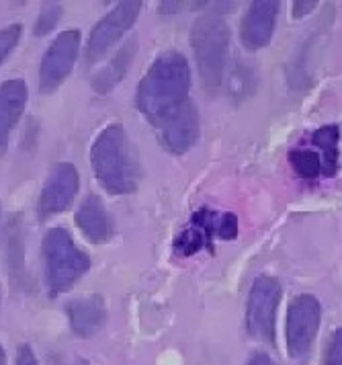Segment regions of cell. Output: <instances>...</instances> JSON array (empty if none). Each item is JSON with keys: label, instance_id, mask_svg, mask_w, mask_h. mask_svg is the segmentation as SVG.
I'll return each mask as SVG.
<instances>
[{"label": "cell", "instance_id": "6da1fadb", "mask_svg": "<svg viewBox=\"0 0 342 365\" xmlns=\"http://www.w3.org/2000/svg\"><path fill=\"white\" fill-rule=\"evenodd\" d=\"M191 66L179 51H162L138 84L135 107L156 128L189 101Z\"/></svg>", "mask_w": 342, "mask_h": 365}, {"label": "cell", "instance_id": "7a4b0ae2", "mask_svg": "<svg viewBox=\"0 0 342 365\" xmlns=\"http://www.w3.org/2000/svg\"><path fill=\"white\" fill-rule=\"evenodd\" d=\"M90 165L100 187L111 195L133 193L142 179V166L130 135L121 123H109L90 146Z\"/></svg>", "mask_w": 342, "mask_h": 365}, {"label": "cell", "instance_id": "3957f363", "mask_svg": "<svg viewBox=\"0 0 342 365\" xmlns=\"http://www.w3.org/2000/svg\"><path fill=\"white\" fill-rule=\"evenodd\" d=\"M191 48L195 53L199 78L207 93H217L224 83L229 56V29L217 13L199 17L191 29Z\"/></svg>", "mask_w": 342, "mask_h": 365}, {"label": "cell", "instance_id": "277c9868", "mask_svg": "<svg viewBox=\"0 0 342 365\" xmlns=\"http://www.w3.org/2000/svg\"><path fill=\"white\" fill-rule=\"evenodd\" d=\"M43 265L49 296H62L70 292L90 269L88 252L74 242L72 234L66 228H49L43 236Z\"/></svg>", "mask_w": 342, "mask_h": 365}, {"label": "cell", "instance_id": "5b68a950", "mask_svg": "<svg viewBox=\"0 0 342 365\" xmlns=\"http://www.w3.org/2000/svg\"><path fill=\"white\" fill-rule=\"evenodd\" d=\"M238 236V217L228 212L201 207L191 224L172 242L177 257H193L201 250H213V240H234Z\"/></svg>", "mask_w": 342, "mask_h": 365}, {"label": "cell", "instance_id": "8992f818", "mask_svg": "<svg viewBox=\"0 0 342 365\" xmlns=\"http://www.w3.org/2000/svg\"><path fill=\"white\" fill-rule=\"evenodd\" d=\"M279 302H281V285L277 279L261 275L252 283L246 304V329L252 339L269 345L275 343Z\"/></svg>", "mask_w": 342, "mask_h": 365}, {"label": "cell", "instance_id": "52a82bcc", "mask_svg": "<svg viewBox=\"0 0 342 365\" xmlns=\"http://www.w3.org/2000/svg\"><path fill=\"white\" fill-rule=\"evenodd\" d=\"M322 310L314 296L301 294L291 299L285 320V343L294 361H306L320 329Z\"/></svg>", "mask_w": 342, "mask_h": 365}, {"label": "cell", "instance_id": "ba28073f", "mask_svg": "<svg viewBox=\"0 0 342 365\" xmlns=\"http://www.w3.org/2000/svg\"><path fill=\"white\" fill-rule=\"evenodd\" d=\"M142 11V2L138 0H123L117 2L105 17L93 27L86 41V62L95 64L100 58H105L115 46L123 39V35L133 27L138 15Z\"/></svg>", "mask_w": 342, "mask_h": 365}, {"label": "cell", "instance_id": "9c48e42d", "mask_svg": "<svg viewBox=\"0 0 342 365\" xmlns=\"http://www.w3.org/2000/svg\"><path fill=\"white\" fill-rule=\"evenodd\" d=\"M81 53V31L78 29H66L58 35L41 58L39 66V91L53 93L58 91L66 78L72 74Z\"/></svg>", "mask_w": 342, "mask_h": 365}, {"label": "cell", "instance_id": "30bf717a", "mask_svg": "<svg viewBox=\"0 0 342 365\" xmlns=\"http://www.w3.org/2000/svg\"><path fill=\"white\" fill-rule=\"evenodd\" d=\"M78 189H81V177L76 166L70 163H60L53 166L43 182V189L37 201L39 220H49L66 212L72 205V201L76 200Z\"/></svg>", "mask_w": 342, "mask_h": 365}, {"label": "cell", "instance_id": "8fae6325", "mask_svg": "<svg viewBox=\"0 0 342 365\" xmlns=\"http://www.w3.org/2000/svg\"><path fill=\"white\" fill-rule=\"evenodd\" d=\"M158 142L166 152L182 156L193 148L199 140V113L193 101L182 103L175 113L156 125Z\"/></svg>", "mask_w": 342, "mask_h": 365}, {"label": "cell", "instance_id": "7c38bea8", "mask_svg": "<svg viewBox=\"0 0 342 365\" xmlns=\"http://www.w3.org/2000/svg\"><path fill=\"white\" fill-rule=\"evenodd\" d=\"M279 9H281V4L273 2V0L250 2L248 11L242 17V25H240V37H242L244 48L261 50L264 46H269V41L273 39V34H275Z\"/></svg>", "mask_w": 342, "mask_h": 365}, {"label": "cell", "instance_id": "4fadbf2b", "mask_svg": "<svg viewBox=\"0 0 342 365\" xmlns=\"http://www.w3.org/2000/svg\"><path fill=\"white\" fill-rule=\"evenodd\" d=\"M29 99V88L23 78H11L0 84V156L6 154L11 135L23 115Z\"/></svg>", "mask_w": 342, "mask_h": 365}, {"label": "cell", "instance_id": "5bb4252c", "mask_svg": "<svg viewBox=\"0 0 342 365\" xmlns=\"http://www.w3.org/2000/svg\"><path fill=\"white\" fill-rule=\"evenodd\" d=\"M74 222L82 236L93 245H105L113 238L115 217L98 195H86L76 210Z\"/></svg>", "mask_w": 342, "mask_h": 365}, {"label": "cell", "instance_id": "9a60e30c", "mask_svg": "<svg viewBox=\"0 0 342 365\" xmlns=\"http://www.w3.org/2000/svg\"><path fill=\"white\" fill-rule=\"evenodd\" d=\"M66 314L70 320V329L81 339L95 336L107 320V308L100 296L74 298L66 304Z\"/></svg>", "mask_w": 342, "mask_h": 365}, {"label": "cell", "instance_id": "2e32d148", "mask_svg": "<svg viewBox=\"0 0 342 365\" xmlns=\"http://www.w3.org/2000/svg\"><path fill=\"white\" fill-rule=\"evenodd\" d=\"M133 58H135V43L128 41L125 46H121L113 58L105 64V66L98 70L97 74L93 76V91L97 95H107L111 93L117 84L121 83L128 74V70L133 64Z\"/></svg>", "mask_w": 342, "mask_h": 365}, {"label": "cell", "instance_id": "e0dca14e", "mask_svg": "<svg viewBox=\"0 0 342 365\" xmlns=\"http://www.w3.org/2000/svg\"><path fill=\"white\" fill-rule=\"evenodd\" d=\"M6 259L9 271L15 287H27V271H25V257H23V234H21V216H13L6 226Z\"/></svg>", "mask_w": 342, "mask_h": 365}, {"label": "cell", "instance_id": "ac0fdd59", "mask_svg": "<svg viewBox=\"0 0 342 365\" xmlns=\"http://www.w3.org/2000/svg\"><path fill=\"white\" fill-rule=\"evenodd\" d=\"M311 146L318 150L326 165V177L336 175L341 163V128L338 125H324L316 130L311 135Z\"/></svg>", "mask_w": 342, "mask_h": 365}, {"label": "cell", "instance_id": "d6986e66", "mask_svg": "<svg viewBox=\"0 0 342 365\" xmlns=\"http://www.w3.org/2000/svg\"><path fill=\"white\" fill-rule=\"evenodd\" d=\"M289 165L297 173V177L301 179H318V177H326V165L322 154L316 148H297L289 154Z\"/></svg>", "mask_w": 342, "mask_h": 365}, {"label": "cell", "instance_id": "ffe728a7", "mask_svg": "<svg viewBox=\"0 0 342 365\" xmlns=\"http://www.w3.org/2000/svg\"><path fill=\"white\" fill-rule=\"evenodd\" d=\"M62 15H64V6L62 4H58V2L41 4V11H39V15L35 19V25H33V34L37 35V37L49 35L56 29V25L60 23Z\"/></svg>", "mask_w": 342, "mask_h": 365}, {"label": "cell", "instance_id": "44dd1931", "mask_svg": "<svg viewBox=\"0 0 342 365\" xmlns=\"http://www.w3.org/2000/svg\"><path fill=\"white\" fill-rule=\"evenodd\" d=\"M21 34H23V27L21 23H11L6 25L4 29H0V66L6 62V58L15 51V48L21 41Z\"/></svg>", "mask_w": 342, "mask_h": 365}, {"label": "cell", "instance_id": "7402d4cb", "mask_svg": "<svg viewBox=\"0 0 342 365\" xmlns=\"http://www.w3.org/2000/svg\"><path fill=\"white\" fill-rule=\"evenodd\" d=\"M324 365H342V329L334 331L324 351Z\"/></svg>", "mask_w": 342, "mask_h": 365}, {"label": "cell", "instance_id": "603a6c76", "mask_svg": "<svg viewBox=\"0 0 342 365\" xmlns=\"http://www.w3.org/2000/svg\"><path fill=\"white\" fill-rule=\"evenodd\" d=\"M15 365H39L37 364V357H35V353H33V349L29 345H23V347L19 349Z\"/></svg>", "mask_w": 342, "mask_h": 365}, {"label": "cell", "instance_id": "cb8c5ba5", "mask_svg": "<svg viewBox=\"0 0 342 365\" xmlns=\"http://www.w3.org/2000/svg\"><path fill=\"white\" fill-rule=\"evenodd\" d=\"M314 6H316V2H294V17L299 19L304 15H310Z\"/></svg>", "mask_w": 342, "mask_h": 365}, {"label": "cell", "instance_id": "d4e9b609", "mask_svg": "<svg viewBox=\"0 0 342 365\" xmlns=\"http://www.w3.org/2000/svg\"><path fill=\"white\" fill-rule=\"evenodd\" d=\"M246 365H277L266 353H254L250 359H248V364Z\"/></svg>", "mask_w": 342, "mask_h": 365}, {"label": "cell", "instance_id": "484cf974", "mask_svg": "<svg viewBox=\"0 0 342 365\" xmlns=\"http://www.w3.org/2000/svg\"><path fill=\"white\" fill-rule=\"evenodd\" d=\"M0 365H6V355H4V349L0 347Z\"/></svg>", "mask_w": 342, "mask_h": 365}]
</instances>
